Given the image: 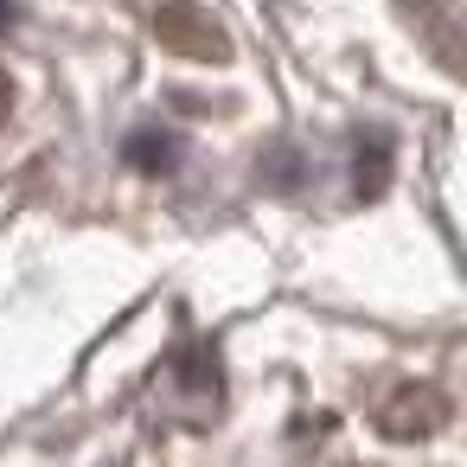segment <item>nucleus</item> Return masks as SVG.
Wrapping results in <instances>:
<instances>
[{
    "label": "nucleus",
    "instance_id": "1",
    "mask_svg": "<svg viewBox=\"0 0 467 467\" xmlns=\"http://www.w3.org/2000/svg\"><path fill=\"white\" fill-rule=\"evenodd\" d=\"M154 39H161L173 58H192V65H224V58H231L224 26H218L205 7H192V0H161V7H154Z\"/></svg>",
    "mask_w": 467,
    "mask_h": 467
},
{
    "label": "nucleus",
    "instance_id": "4",
    "mask_svg": "<svg viewBox=\"0 0 467 467\" xmlns=\"http://www.w3.org/2000/svg\"><path fill=\"white\" fill-rule=\"evenodd\" d=\"M7 109H14V78L0 71V122H7Z\"/></svg>",
    "mask_w": 467,
    "mask_h": 467
},
{
    "label": "nucleus",
    "instance_id": "3",
    "mask_svg": "<svg viewBox=\"0 0 467 467\" xmlns=\"http://www.w3.org/2000/svg\"><path fill=\"white\" fill-rule=\"evenodd\" d=\"M129 161H135L141 173H154V167H173V141H167V135H135V141H129Z\"/></svg>",
    "mask_w": 467,
    "mask_h": 467
},
{
    "label": "nucleus",
    "instance_id": "2",
    "mask_svg": "<svg viewBox=\"0 0 467 467\" xmlns=\"http://www.w3.org/2000/svg\"><path fill=\"white\" fill-rule=\"evenodd\" d=\"M378 435L384 441H429L448 429V397L435 384H397L384 403H378Z\"/></svg>",
    "mask_w": 467,
    "mask_h": 467
}]
</instances>
